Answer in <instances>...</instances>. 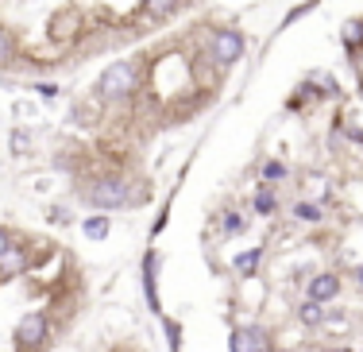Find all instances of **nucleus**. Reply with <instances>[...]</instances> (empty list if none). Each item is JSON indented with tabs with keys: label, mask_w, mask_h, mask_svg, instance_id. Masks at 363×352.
I'll list each match as a JSON object with an SVG mask.
<instances>
[{
	"label": "nucleus",
	"mask_w": 363,
	"mask_h": 352,
	"mask_svg": "<svg viewBox=\"0 0 363 352\" xmlns=\"http://www.w3.org/2000/svg\"><path fill=\"white\" fill-rule=\"evenodd\" d=\"M135 89H140V58H116L97 78V97L112 101V105L135 97Z\"/></svg>",
	"instance_id": "nucleus-1"
},
{
	"label": "nucleus",
	"mask_w": 363,
	"mask_h": 352,
	"mask_svg": "<svg viewBox=\"0 0 363 352\" xmlns=\"http://www.w3.org/2000/svg\"><path fill=\"white\" fill-rule=\"evenodd\" d=\"M85 197H89V205H97V209H124V205H132V190H128L124 175L93 178V182L85 186Z\"/></svg>",
	"instance_id": "nucleus-2"
},
{
	"label": "nucleus",
	"mask_w": 363,
	"mask_h": 352,
	"mask_svg": "<svg viewBox=\"0 0 363 352\" xmlns=\"http://www.w3.org/2000/svg\"><path fill=\"white\" fill-rule=\"evenodd\" d=\"M205 55L217 66H236L240 58L247 55V43L236 28H213L209 35H205Z\"/></svg>",
	"instance_id": "nucleus-3"
},
{
	"label": "nucleus",
	"mask_w": 363,
	"mask_h": 352,
	"mask_svg": "<svg viewBox=\"0 0 363 352\" xmlns=\"http://www.w3.org/2000/svg\"><path fill=\"white\" fill-rule=\"evenodd\" d=\"M47 337H50V317L35 310V314H28L20 325H16V345H20L23 352H35L47 345Z\"/></svg>",
	"instance_id": "nucleus-4"
},
{
	"label": "nucleus",
	"mask_w": 363,
	"mask_h": 352,
	"mask_svg": "<svg viewBox=\"0 0 363 352\" xmlns=\"http://www.w3.org/2000/svg\"><path fill=\"white\" fill-rule=\"evenodd\" d=\"M228 348L232 352H271V337H267L263 325H240V329H232L228 337Z\"/></svg>",
	"instance_id": "nucleus-5"
},
{
	"label": "nucleus",
	"mask_w": 363,
	"mask_h": 352,
	"mask_svg": "<svg viewBox=\"0 0 363 352\" xmlns=\"http://www.w3.org/2000/svg\"><path fill=\"white\" fill-rule=\"evenodd\" d=\"M336 295H340V275L336 271H321L306 282V298H313V302H333Z\"/></svg>",
	"instance_id": "nucleus-6"
},
{
	"label": "nucleus",
	"mask_w": 363,
	"mask_h": 352,
	"mask_svg": "<svg viewBox=\"0 0 363 352\" xmlns=\"http://www.w3.org/2000/svg\"><path fill=\"white\" fill-rule=\"evenodd\" d=\"M143 295H147V306L159 314V252L143 255Z\"/></svg>",
	"instance_id": "nucleus-7"
},
{
	"label": "nucleus",
	"mask_w": 363,
	"mask_h": 352,
	"mask_svg": "<svg viewBox=\"0 0 363 352\" xmlns=\"http://www.w3.org/2000/svg\"><path fill=\"white\" fill-rule=\"evenodd\" d=\"M23 268H28V252L20 244H8L0 252V275H20Z\"/></svg>",
	"instance_id": "nucleus-8"
},
{
	"label": "nucleus",
	"mask_w": 363,
	"mask_h": 352,
	"mask_svg": "<svg viewBox=\"0 0 363 352\" xmlns=\"http://www.w3.org/2000/svg\"><path fill=\"white\" fill-rule=\"evenodd\" d=\"M178 4H182V0H143V16H147V20H155V23L170 20V16L178 12Z\"/></svg>",
	"instance_id": "nucleus-9"
},
{
	"label": "nucleus",
	"mask_w": 363,
	"mask_h": 352,
	"mask_svg": "<svg viewBox=\"0 0 363 352\" xmlns=\"http://www.w3.org/2000/svg\"><path fill=\"white\" fill-rule=\"evenodd\" d=\"M259 263H263V248H247V252H240L236 260H232V271L240 275H255Z\"/></svg>",
	"instance_id": "nucleus-10"
},
{
	"label": "nucleus",
	"mask_w": 363,
	"mask_h": 352,
	"mask_svg": "<svg viewBox=\"0 0 363 352\" xmlns=\"http://www.w3.org/2000/svg\"><path fill=\"white\" fill-rule=\"evenodd\" d=\"M82 233L89 236V240H105L112 233V221L105 217V213H97V217H85L82 221Z\"/></svg>",
	"instance_id": "nucleus-11"
},
{
	"label": "nucleus",
	"mask_w": 363,
	"mask_h": 352,
	"mask_svg": "<svg viewBox=\"0 0 363 352\" xmlns=\"http://www.w3.org/2000/svg\"><path fill=\"white\" fill-rule=\"evenodd\" d=\"M259 175H263V182H267V186H279V182H286V175H290V170H286V163H279V159H267Z\"/></svg>",
	"instance_id": "nucleus-12"
},
{
	"label": "nucleus",
	"mask_w": 363,
	"mask_h": 352,
	"mask_svg": "<svg viewBox=\"0 0 363 352\" xmlns=\"http://www.w3.org/2000/svg\"><path fill=\"white\" fill-rule=\"evenodd\" d=\"M298 317L306 325H321V317H325V302H313V298H306V302L298 306Z\"/></svg>",
	"instance_id": "nucleus-13"
},
{
	"label": "nucleus",
	"mask_w": 363,
	"mask_h": 352,
	"mask_svg": "<svg viewBox=\"0 0 363 352\" xmlns=\"http://www.w3.org/2000/svg\"><path fill=\"white\" fill-rule=\"evenodd\" d=\"M274 209H279V197H274L271 186H263V190L255 194V213H259V217H271Z\"/></svg>",
	"instance_id": "nucleus-14"
},
{
	"label": "nucleus",
	"mask_w": 363,
	"mask_h": 352,
	"mask_svg": "<svg viewBox=\"0 0 363 352\" xmlns=\"http://www.w3.org/2000/svg\"><path fill=\"white\" fill-rule=\"evenodd\" d=\"M294 217L306 221V225H317L325 213H321V205H317V202H298V205H294Z\"/></svg>",
	"instance_id": "nucleus-15"
},
{
	"label": "nucleus",
	"mask_w": 363,
	"mask_h": 352,
	"mask_svg": "<svg viewBox=\"0 0 363 352\" xmlns=\"http://www.w3.org/2000/svg\"><path fill=\"white\" fill-rule=\"evenodd\" d=\"M344 47L363 50V20H348V28H344Z\"/></svg>",
	"instance_id": "nucleus-16"
},
{
	"label": "nucleus",
	"mask_w": 363,
	"mask_h": 352,
	"mask_svg": "<svg viewBox=\"0 0 363 352\" xmlns=\"http://www.w3.org/2000/svg\"><path fill=\"white\" fill-rule=\"evenodd\" d=\"M16 58V39H12V31L0 23V66H8Z\"/></svg>",
	"instance_id": "nucleus-17"
},
{
	"label": "nucleus",
	"mask_w": 363,
	"mask_h": 352,
	"mask_svg": "<svg viewBox=\"0 0 363 352\" xmlns=\"http://www.w3.org/2000/svg\"><path fill=\"white\" fill-rule=\"evenodd\" d=\"M162 329H167V345H170V352H182V325L174 321V317H167V321H162Z\"/></svg>",
	"instance_id": "nucleus-18"
},
{
	"label": "nucleus",
	"mask_w": 363,
	"mask_h": 352,
	"mask_svg": "<svg viewBox=\"0 0 363 352\" xmlns=\"http://www.w3.org/2000/svg\"><path fill=\"white\" fill-rule=\"evenodd\" d=\"M224 229H228V233H240V229H244V217H240V213H228V217H224Z\"/></svg>",
	"instance_id": "nucleus-19"
},
{
	"label": "nucleus",
	"mask_w": 363,
	"mask_h": 352,
	"mask_svg": "<svg viewBox=\"0 0 363 352\" xmlns=\"http://www.w3.org/2000/svg\"><path fill=\"white\" fill-rule=\"evenodd\" d=\"M35 89L43 93V97H58V85H50V82H39Z\"/></svg>",
	"instance_id": "nucleus-20"
},
{
	"label": "nucleus",
	"mask_w": 363,
	"mask_h": 352,
	"mask_svg": "<svg viewBox=\"0 0 363 352\" xmlns=\"http://www.w3.org/2000/svg\"><path fill=\"white\" fill-rule=\"evenodd\" d=\"M8 244H12V233H8V229H0V252H4Z\"/></svg>",
	"instance_id": "nucleus-21"
},
{
	"label": "nucleus",
	"mask_w": 363,
	"mask_h": 352,
	"mask_svg": "<svg viewBox=\"0 0 363 352\" xmlns=\"http://www.w3.org/2000/svg\"><path fill=\"white\" fill-rule=\"evenodd\" d=\"M356 279H359V282H363V268H359V271H356Z\"/></svg>",
	"instance_id": "nucleus-22"
},
{
	"label": "nucleus",
	"mask_w": 363,
	"mask_h": 352,
	"mask_svg": "<svg viewBox=\"0 0 363 352\" xmlns=\"http://www.w3.org/2000/svg\"><path fill=\"white\" fill-rule=\"evenodd\" d=\"M336 352H348V348H336Z\"/></svg>",
	"instance_id": "nucleus-23"
}]
</instances>
